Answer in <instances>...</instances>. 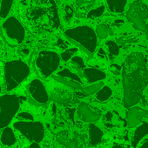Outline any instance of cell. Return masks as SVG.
Returning <instances> with one entry per match:
<instances>
[{"mask_svg": "<svg viewBox=\"0 0 148 148\" xmlns=\"http://www.w3.org/2000/svg\"><path fill=\"white\" fill-rule=\"evenodd\" d=\"M96 34H97V37H99V38H100V39H104V38H107V36L109 34V29H108L107 25H106L104 24L99 25L96 29Z\"/></svg>", "mask_w": 148, "mask_h": 148, "instance_id": "f1b7e54d", "label": "cell"}, {"mask_svg": "<svg viewBox=\"0 0 148 148\" xmlns=\"http://www.w3.org/2000/svg\"><path fill=\"white\" fill-rule=\"evenodd\" d=\"M53 79L71 88L82 89V80L76 73H73L68 69H63L57 72L53 76Z\"/></svg>", "mask_w": 148, "mask_h": 148, "instance_id": "8fae6325", "label": "cell"}, {"mask_svg": "<svg viewBox=\"0 0 148 148\" xmlns=\"http://www.w3.org/2000/svg\"><path fill=\"white\" fill-rule=\"evenodd\" d=\"M138 39V35L132 33V32H126V33H123L121 35H119V37H117L116 40L117 43L119 45H126V44H131V43H135L137 42Z\"/></svg>", "mask_w": 148, "mask_h": 148, "instance_id": "7402d4cb", "label": "cell"}, {"mask_svg": "<svg viewBox=\"0 0 148 148\" xmlns=\"http://www.w3.org/2000/svg\"><path fill=\"white\" fill-rule=\"evenodd\" d=\"M30 148H40L38 145V144H36V143H33L31 146H30Z\"/></svg>", "mask_w": 148, "mask_h": 148, "instance_id": "74e56055", "label": "cell"}, {"mask_svg": "<svg viewBox=\"0 0 148 148\" xmlns=\"http://www.w3.org/2000/svg\"><path fill=\"white\" fill-rule=\"evenodd\" d=\"M31 99L37 105H45L49 100V96L45 85L39 79H33L27 87Z\"/></svg>", "mask_w": 148, "mask_h": 148, "instance_id": "30bf717a", "label": "cell"}, {"mask_svg": "<svg viewBox=\"0 0 148 148\" xmlns=\"http://www.w3.org/2000/svg\"><path fill=\"white\" fill-rule=\"evenodd\" d=\"M148 115V112L138 106H132L127 112V125L129 127H135L141 120Z\"/></svg>", "mask_w": 148, "mask_h": 148, "instance_id": "4fadbf2b", "label": "cell"}, {"mask_svg": "<svg viewBox=\"0 0 148 148\" xmlns=\"http://www.w3.org/2000/svg\"><path fill=\"white\" fill-rule=\"evenodd\" d=\"M1 92H2V86H1V85H0V93H1Z\"/></svg>", "mask_w": 148, "mask_h": 148, "instance_id": "ab89813d", "label": "cell"}, {"mask_svg": "<svg viewBox=\"0 0 148 148\" xmlns=\"http://www.w3.org/2000/svg\"><path fill=\"white\" fill-rule=\"evenodd\" d=\"M64 37L72 44L78 45L87 55L92 56L97 47V34L89 26H79L68 29Z\"/></svg>", "mask_w": 148, "mask_h": 148, "instance_id": "3957f363", "label": "cell"}, {"mask_svg": "<svg viewBox=\"0 0 148 148\" xmlns=\"http://www.w3.org/2000/svg\"><path fill=\"white\" fill-rule=\"evenodd\" d=\"M57 140L66 148H81V144L78 137L67 131L58 132L57 134Z\"/></svg>", "mask_w": 148, "mask_h": 148, "instance_id": "5bb4252c", "label": "cell"}, {"mask_svg": "<svg viewBox=\"0 0 148 148\" xmlns=\"http://www.w3.org/2000/svg\"><path fill=\"white\" fill-rule=\"evenodd\" d=\"M78 115L85 122H95L100 119L101 112L86 103H81L78 108Z\"/></svg>", "mask_w": 148, "mask_h": 148, "instance_id": "7c38bea8", "label": "cell"}, {"mask_svg": "<svg viewBox=\"0 0 148 148\" xmlns=\"http://www.w3.org/2000/svg\"><path fill=\"white\" fill-rule=\"evenodd\" d=\"M112 92L111 88H109L108 86H103L102 88H100L98 91L97 99L101 102L106 101L108 99H110V97L112 96Z\"/></svg>", "mask_w": 148, "mask_h": 148, "instance_id": "d4e9b609", "label": "cell"}, {"mask_svg": "<svg viewBox=\"0 0 148 148\" xmlns=\"http://www.w3.org/2000/svg\"><path fill=\"white\" fill-rule=\"evenodd\" d=\"M126 18L136 30L143 32H148L145 22L148 18V6L143 2H133L126 13Z\"/></svg>", "mask_w": 148, "mask_h": 148, "instance_id": "52a82bcc", "label": "cell"}, {"mask_svg": "<svg viewBox=\"0 0 148 148\" xmlns=\"http://www.w3.org/2000/svg\"><path fill=\"white\" fill-rule=\"evenodd\" d=\"M115 24H116V25L119 26V25H123V24H124V21H123V20H116Z\"/></svg>", "mask_w": 148, "mask_h": 148, "instance_id": "8d00e7d4", "label": "cell"}, {"mask_svg": "<svg viewBox=\"0 0 148 148\" xmlns=\"http://www.w3.org/2000/svg\"><path fill=\"white\" fill-rule=\"evenodd\" d=\"M14 125L32 140L39 142L44 138V126L40 122H18Z\"/></svg>", "mask_w": 148, "mask_h": 148, "instance_id": "9c48e42d", "label": "cell"}, {"mask_svg": "<svg viewBox=\"0 0 148 148\" xmlns=\"http://www.w3.org/2000/svg\"><path fill=\"white\" fill-rule=\"evenodd\" d=\"M89 136H90V145L94 146L99 144L103 138V132L94 124H90L89 125Z\"/></svg>", "mask_w": 148, "mask_h": 148, "instance_id": "d6986e66", "label": "cell"}, {"mask_svg": "<svg viewBox=\"0 0 148 148\" xmlns=\"http://www.w3.org/2000/svg\"><path fill=\"white\" fill-rule=\"evenodd\" d=\"M15 136L12 131L11 128H6L4 130L2 137H1V141L4 145H12L15 143Z\"/></svg>", "mask_w": 148, "mask_h": 148, "instance_id": "cb8c5ba5", "label": "cell"}, {"mask_svg": "<svg viewBox=\"0 0 148 148\" xmlns=\"http://www.w3.org/2000/svg\"><path fill=\"white\" fill-rule=\"evenodd\" d=\"M94 4V0H76V16L80 18L86 17Z\"/></svg>", "mask_w": 148, "mask_h": 148, "instance_id": "e0dca14e", "label": "cell"}, {"mask_svg": "<svg viewBox=\"0 0 148 148\" xmlns=\"http://www.w3.org/2000/svg\"><path fill=\"white\" fill-rule=\"evenodd\" d=\"M69 66L75 71L79 75H82L83 74V71L85 69V63L82 58L80 57H72L70 59L69 62Z\"/></svg>", "mask_w": 148, "mask_h": 148, "instance_id": "44dd1931", "label": "cell"}, {"mask_svg": "<svg viewBox=\"0 0 148 148\" xmlns=\"http://www.w3.org/2000/svg\"><path fill=\"white\" fill-rule=\"evenodd\" d=\"M30 68L21 60L9 61L5 64V80L7 92H11L22 84L29 76Z\"/></svg>", "mask_w": 148, "mask_h": 148, "instance_id": "277c9868", "label": "cell"}, {"mask_svg": "<svg viewBox=\"0 0 148 148\" xmlns=\"http://www.w3.org/2000/svg\"><path fill=\"white\" fill-rule=\"evenodd\" d=\"M2 31L5 41L12 46L21 45L25 38V29L15 17H10L5 20L2 25Z\"/></svg>", "mask_w": 148, "mask_h": 148, "instance_id": "5b68a950", "label": "cell"}, {"mask_svg": "<svg viewBox=\"0 0 148 148\" xmlns=\"http://www.w3.org/2000/svg\"><path fill=\"white\" fill-rule=\"evenodd\" d=\"M19 108V99L14 95L0 96V124L6 125Z\"/></svg>", "mask_w": 148, "mask_h": 148, "instance_id": "ba28073f", "label": "cell"}, {"mask_svg": "<svg viewBox=\"0 0 148 148\" xmlns=\"http://www.w3.org/2000/svg\"><path fill=\"white\" fill-rule=\"evenodd\" d=\"M82 76L89 83L99 82L106 78V75L104 71L96 68H85L83 71Z\"/></svg>", "mask_w": 148, "mask_h": 148, "instance_id": "2e32d148", "label": "cell"}, {"mask_svg": "<svg viewBox=\"0 0 148 148\" xmlns=\"http://www.w3.org/2000/svg\"><path fill=\"white\" fill-rule=\"evenodd\" d=\"M106 45L107 46L110 56L112 57V58L119 54V48L118 46V43H115L113 41H107L106 43Z\"/></svg>", "mask_w": 148, "mask_h": 148, "instance_id": "4316f807", "label": "cell"}, {"mask_svg": "<svg viewBox=\"0 0 148 148\" xmlns=\"http://www.w3.org/2000/svg\"><path fill=\"white\" fill-rule=\"evenodd\" d=\"M147 92H148V89H147Z\"/></svg>", "mask_w": 148, "mask_h": 148, "instance_id": "60d3db41", "label": "cell"}, {"mask_svg": "<svg viewBox=\"0 0 148 148\" xmlns=\"http://www.w3.org/2000/svg\"><path fill=\"white\" fill-rule=\"evenodd\" d=\"M71 92L64 87H55L51 93V99L59 104H67L71 100Z\"/></svg>", "mask_w": 148, "mask_h": 148, "instance_id": "9a60e30c", "label": "cell"}, {"mask_svg": "<svg viewBox=\"0 0 148 148\" xmlns=\"http://www.w3.org/2000/svg\"><path fill=\"white\" fill-rule=\"evenodd\" d=\"M138 148H148V139L145 140V141H144L143 144H142V145L140 147H138Z\"/></svg>", "mask_w": 148, "mask_h": 148, "instance_id": "d590c367", "label": "cell"}, {"mask_svg": "<svg viewBox=\"0 0 148 148\" xmlns=\"http://www.w3.org/2000/svg\"><path fill=\"white\" fill-rule=\"evenodd\" d=\"M122 75L124 104L125 107L130 108L139 102L148 85V69L142 53L133 52L126 58L122 68Z\"/></svg>", "mask_w": 148, "mask_h": 148, "instance_id": "7a4b0ae2", "label": "cell"}, {"mask_svg": "<svg viewBox=\"0 0 148 148\" xmlns=\"http://www.w3.org/2000/svg\"><path fill=\"white\" fill-rule=\"evenodd\" d=\"M64 20L68 23L71 18H72V16H73V13H74V11L72 9L71 6L70 5H66L65 8H64Z\"/></svg>", "mask_w": 148, "mask_h": 148, "instance_id": "4dcf8cb0", "label": "cell"}, {"mask_svg": "<svg viewBox=\"0 0 148 148\" xmlns=\"http://www.w3.org/2000/svg\"><path fill=\"white\" fill-rule=\"evenodd\" d=\"M18 13L24 25L38 36L51 33L60 25L53 0H21Z\"/></svg>", "mask_w": 148, "mask_h": 148, "instance_id": "6da1fadb", "label": "cell"}, {"mask_svg": "<svg viewBox=\"0 0 148 148\" xmlns=\"http://www.w3.org/2000/svg\"><path fill=\"white\" fill-rule=\"evenodd\" d=\"M127 0H107L106 5L110 12L113 14H121L125 11Z\"/></svg>", "mask_w": 148, "mask_h": 148, "instance_id": "ac0fdd59", "label": "cell"}, {"mask_svg": "<svg viewBox=\"0 0 148 148\" xmlns=\"http://www.w3.org/2000/svg\"><path fill=\"white\" fill-rule=\"evenodd\" d=\"M145 135H148V124L143 123L135 130V132H134V135H133L132 140V146L133 148H136L138 144L139 143V141Z\"/></svg>", "mask_w": 148, "mask_h": 148, "instance_id": "ffe728a7", "label": "cell"}, {"mask_svg": "<svg viewBox=\"0 0 148 148\" xmlns=\"http://www.w3.org/2000/svg\"><path fill=\"white\" fill-rule=\"evenodd\" d=\"M105 12V6L101 5L96 9H92V10H90L89 12L87 13L86 15V18L88 19H94V18H99L103 15Z\"/></svg>", "mask_w": 148, "mask_h": 148, "instance_id": "83f0119b", "label": "cell"}, {"mask_svg": "<svg viewBox=\"0 0 148 148\" xmlns=\"http://www.w3.org/2000/svg\"><path fill=\"white\" fill-rule=\"evenodd\" d=\"M77 51H78V48H75V47L66 49V50H65L64 51H63L62 54H61V58H62V60L64 61V62L70 61V59L77 53Z\"/></svg>", "mask_w": 148, "mask_h": 148, "instance_id": "f546056e", "label": "cell"}, {"mask_svg": "<svg viewBox=\"0 0 148 148\" xmlns=\"http://www.w3.org/2000/svg\"><path fill=\"white\" fill-rule=\"evenodd\" d=\"M59 63L60 58L56 52L43 51L38 53L35 65L39 76L43 79H47L58 69Z\"/></svg>", "mask_w": 148, "mask_h": 148, "instance_id": "8992f818", "label": "cell"}, {"mask_svg": "<svg viewBox=\"0 0 148 148\" xmlns=\"http://www.w3.org/2000/svg\"><path fill=\"white\" fill-rule=\"evenodd\" d=\"M97 57L99 58V59H103V60H106L107 59V56H106V51L102 49V48H99L98 52H97Z\"/></svg>", "mask_w": 148, "mask_h": 148, "instance_id": "836d02e7", "label": "cell"}, {"mask_svg": "<svg viewBox=\"0 0 148 148\" xmlns=\"http://www.w3.org/2000/svg\"><path fill=\"white\" fill-rule=\"evenodd\" d=\"M13 2L14 0H1L0 2V18L2 19H5L8 16L12 7Z\"/></svg>", "mask_w": 148, "mask_h": 148, "instance_id": "603a6c76", "label": "cell"}, {"mask_svg": "<svg viewBox=\"0 0 148 148\" xmlns=\"http://www.w3.org/2000/svg\"><path fill=\"white\" fill-rule=\"evenodd\" d=\"M103 86H104L103 82H98V83H95V84H93L92 86H86V87H83L82 88V92L85 95H91V94H93L96 92H98Z\"/></svg>", "mask_w": 148, "mask_h": 148, "instance_id": "484cf974", "label": "cell"}, {"mask_svg": "<svg viewBox=\"0 0 148 148\" xmlns=\"http://www.w3.org/2000/svg\"><path fill=\"white\" fill-rule=\"evenodd\" d=\"M109 70L112 73L114 74V75H119V74L122 71L121 66L117 64H112L109 67Z\"/></svg>", "mask_w": 148, "mask_h": 148, "instance_id": "d6a6232c", "label": "cell"}, {"mask_svg": "<svg viewBox=\"0 0 148 148\" xmlns=\"http://www.w3.org/2000/svg\"><path fill=\"white\" fill-rule=\"evenodd\" d=\"M112 148H123L122 146H119V145H115V146H113Z\"/></svg>", "mask_w": 148, "mask_h": 148, "instance_id": "f35d334b", "label": "cell"}, {"mask_svg": "<svg viewBox=\"0 0 148 148\" xmlns=\"http://www.w3.org/2000/svg\"><path fill=\"white\" fill-rule=\"evenodd\" d=\"M18 119H20V120H26V121H32L33 120V116L29 113V112H20L18 113Z\"/></svg>", "mask_w": 148, "mask_h": 148, "instance_id": "1f68e13d", "label": "cell"}, {"mask_svg": "<svg viewBox=\"0 0 148 148\" xmlns=\"http://www.w3.org/2000/svg\"><path fill=\"white\" fill-rule=\"evenodd\" d=\"M64 43H65V42H64L63 40L59 39V40H58V42L57 44H58V45L61 49H65V48H67L68 44H64Z\"/></svg>", "mask_w": 148, "mask_h": 148, "instance_id": "e575fe53", "label": "cell"}]
</instances>
